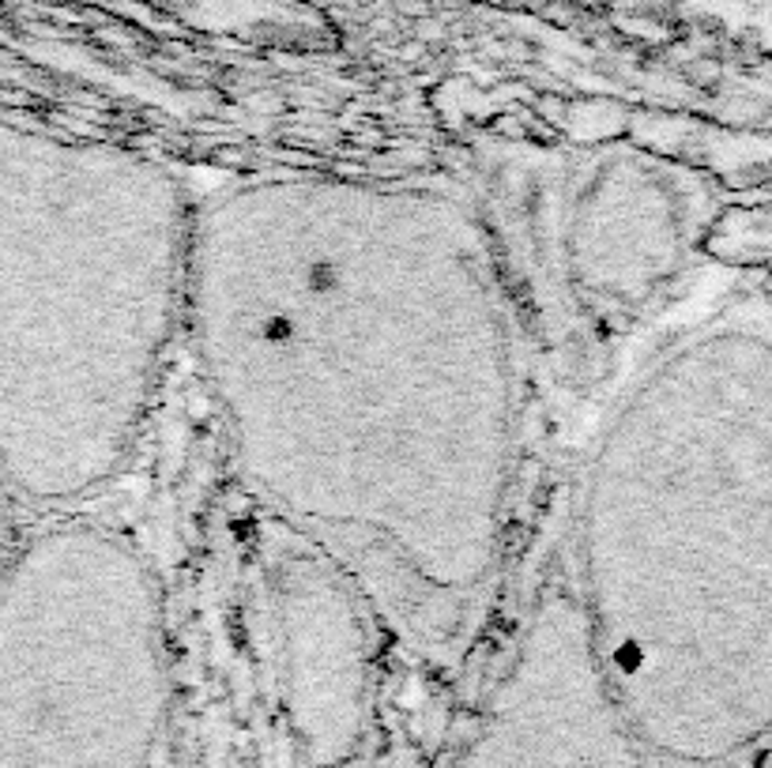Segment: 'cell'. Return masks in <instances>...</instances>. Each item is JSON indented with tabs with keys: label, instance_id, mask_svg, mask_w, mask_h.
<instances>
[{
	"label": "cell",
	"instance_id": "6da1fadb",
	"mask_svg": "<svg viewBox=\"0 0 772 768\" xmlns=\"http://www.w3.org/2000/svg\"><path fill=\"white\" fill-rule=\"evenodd\" d=\"M185 332L256 494L408 626H460L498 565L517 456L479 219L430 185H231L196 208Z\"/></svg>",
	"mask_w": 772,
	"mask_h": 768
},
{
	"label": "cell",
	"instance_id": "7a4b0ae2",
	"mask_svg": "<svg viewBox=\"0 0 772 768\" xmlns=\"http://www.w3.org/2000/svg\"><path fill=\"white\" fill-rule=\"evenodd\" d=\"M573 595L659 761H727L769 731L772 343L697 332L615 403L580 479Z\"/></svg>",
	"mask_w": 772,
	"mask_h": 768
},
{
	"label": "cell",
	"instance_id": "3957f363",
	"mask_svg": "<svg viewBox=\"0 0 772 768\" xmlns=\"http://www.w3.org/2000/svg\"><path fill=\"white\" fill-rule=\"evenodd\" d=\"M23 640L0 656V768H163L166 603L140 550L72 531L19 584Z\"/></svg>",
	"mask_w": 772,
	"mask_h": 768
},
{
	"label": "cell",
	"instance_id": "277c9868",
	"mask_svg": "<svg viewBox=\"0 0 772 768\" xmlns=\"http://www.w3.org/2000/svg\"><path fill=\"white\" fill-rule=\"evenodd\" d=\"M603 675L580 603L550 588L452 768H659Z\"/></svg>",
	"mask_w": 772,
	"mask_h": 768
},
{
	"label": "cell",
	"instance_id": "5b68a950",
	"mask_svg": "<svg viewBox=\"0 0 772 768\" xmlns=\"http://www.w3.org/2000/svg\"><path fill=\"white\" fill-rule=\"evenodd\" d=\"M577 287L610 309L648 302L686 253V208L652 166L603 163L573 196L566 226Z\"/></svg>",
	"mask_w": 772,
	"mask_h": 768
}]
</instances>
